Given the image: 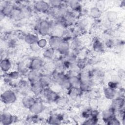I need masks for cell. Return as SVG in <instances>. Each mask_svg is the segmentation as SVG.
Wrapping results in <instances>:
<instances>
[{
    "instance_id": "cell-38",
    "label": "cell",
    "mask_w": 125,
    "mask_h": 125,
    "mask_svg": "<svg viewBox=\"0 0 125 125\" xmlns=\"http://www.w3.org/2000/svg\"><path fill=\"white\" fill-rule=\"evenodd\" d=\"M108 87L113 89H115L117 87L118 83H117V82L116 81H111L108 83Z\"/></svg>"
},
{
    "instance_id": "cell-30",
    "label": "cell",
    "mask_w": 125,
    "mask_h": 125,
    "mask_svg": "<svg viewBox=\"0 0 125 125\" xmlns=\"http://www.w3.org/2000/svg\"><path fill=\"white\" fill-rule=\"evenodd\" d=\"M68 4L69 5L70 7L74 10H78V8H80V3L78 1H76V0L69 1Z\"/></svg>"
},
{
    "instance_id": "cell-10",
    "label": "cell",
    "mask_w": 125,
    "mask_h": 125,
    "mask_svg": "<svg viewBox=\"0 0 125 125\" xmlns=\"http://www.w3.org/2000/svg\"><path fill=\"white\" fill-rule=\"evenodd\" d=\"M42 75L39 70H30L27 73V78L30 83H34L40 81Z\"/></svg>"
},
{
    "instance_id": "cell-8",
    "label": "cell",
    "mask_w": 125,
    "mask_h": 125,
    "mask_svg": "<svg viewBox=\"0 0 125 125\" xmlns=\"http://www.w3.org/2000/svg\"><path fill=\"white\" fill-rule=\"evenodd\" d=\"M0 118V124L3 125L11 124L15 121L14 116L8 112H3L1 114Z\"/></svg>"
},
{
    "instance_id": "cell-37",
    "label": "cell",
    "mask_w": 125,
    "mask_h": 125,
    "mask_svg": "<svg viewBox=\"0 0 125 125\" xmlns=\"http://www.w3.org/2000/svg\"><path fill=\"white\" fill-rule=\"evenodd\" d=\"M30 49L31 50V51L33 52H38L41 49L39 47V46L38 45L37 43L30 45Z\"/></svg>"
},
{
    "instance_id": "cell-1",
    "label": "cell",
    "mask_w": 125,
    "mask_h": 125,
    "mask_svg": "<svg viewBox=\"0 0 125 125\" xmlns=\"http://www.w3.org/2000/svg\"><path fill=\"white\" fill-rule=\"evenodd\" d=\"M17 100L15 93L10 90L4 91L1 95V101L5 104H11L15 103Z\"/></svg>"
},
{
    "instance_id": "cell-14",
    "label": "cell",
    "mask_w": 125,
    "mask_h": 125,
    "mask_svg": "<svg viewBox=\"0 0 125 125\" xmlns=\"http://www.w3.org/2000/svg\"><path fill=\"white\" fill-rule=\"evenodd\" d=\"M115 111V110L112 107L104 111L102 113V118L103 121L105 122L106 123L110 119L114 117Z\"/></svg>"
},
{
    "instance_id": "cell-6",
    "label": "cell",
    "mask_w": 125,
    "mask_h": 125,
    "mask_svg": "<svg viewBox=\"0 0 125 125\" xmlns=\"http://www.w3.org/2000/svg\"><path fill=\"white\" fill-rule=\"evenodd\" d=\"M62 41V39L61 37L55 36H51L48 41V43L50 48L54 49V50H57Z\"/></svg>"
},
{
    "instance_id": "cell-18",
    "label": "cell",
    "mask_w": 125,
    "mask_h": 125,
    "mask_svg": "<svg viewBox=\"0 0 125 125\" xmlns=\"http://www.w3.org/2000/svg\"><path fill=\"white\" fill-rule=\"evenodd\" d=\"M39 40L38 37L33 34H28L24 37L25 42L29 45L37 43Z\"/></svg>"
},
{
    "instance_id": "cell-3",
    "label": "cell",
    "mask_w": 125,
    "mask_h": 125,
    "mask_svg": "<svg viewBox=\"0 0 125 125\" xmlns=\"http://www.w3.org/2000/svg\"><path fill=\"white\" fill-rule=\"evenodd\" d=\"M42 93L44 98L49 102H56L60 97L56 92L48 87L43 89Z\"/></svg>"
},
{
    "instance_id": "cell-13",
    "label": "cell",
    "mask_w": 125,
    "mask_h": 125,
    "mask_svg": "<svg viewBox=\"0 0 125 125\" xmlns=\"http://www.w3.org/2000/svg\"><path fill=\"white\" fill-rule=\"evenodd\" d=\"M125 101L124 99L122 97H118L116 99H113L112 104L111 107L114 109L116 110H121L124 106Z\"/></svg>"
},
{
    "instance_id": "cell-27",
    "label": "cell",
    "mask_w": 125,
    "mask_h": 125,
    "mask_svg": "<svg viewBox=\"0 0 125 125\" xmlns=\"http://www.w3.org/2000/svg\"><path fill=\"white\" fill-rule=\"evenodd\" d=\"M93 50L97 52H100L103 50V45L102 42L99 40H96L93 43Z\"/></svg>"
},
{
    "instance_id": "cell-20",
    "label": "cell",
    "mask_w": 125,
    "mask_h": 125,
    "mask_svg": "<svg viewBox=\"0 0 125 125\" xmlns=\"http://www.w3.org/2000/svg\"><path fill=\"white\" fill-rule=\"evenodd\" d=\"M104 93L106 98L108 99H113L116 94L115 89L109 87H105L104 89Z\"/></svg>"
},
{
    "instance_id": "cell-2",
    "label": "cell",
    "mask_w": 125,
    "mask_h": 125,
    "mask_svg": "<svg viewBox=\"0 0 125 125\" xmlns=\"http://www.w3.org/2000/svg\"><path fill=\"white\" fill-rule=\"evenodd\" d=\"M52 26L50 22L46 20H42L40 22L38 30L40 34L44 36L51 33Z\"/></svg>"
},
{
    "instance_id": "cell-32",
    "label": "cell",
    "mask_w": 125,
    "mask_h": 125,
    "mask_svg": "<svg viewBox=\"0 0 125 125\" xmlns=\"http://www.w3.org/2000/svg\"><path fill=\"white\" fill-rule=\"evenodd\" d=\"M39 47L42 49L45 47L48 43V41L45 39H41L37 42Z\"/></svg>"
},
{
    "instance_id": "cell-23",
    "label": "cell",
    "mask_w": 125,
    "mask_h": 125,
    "mask_svg": "<svg viewBox=\"0 0 125 125\" xmlns=\"http://www.w3.org/2000/svg\"><path fill=\"white\" fill-rule=\"evenodd\" d=\"M79 77L81 83H90L91 82V75L88 72H82L80 73Z\"/></svg>"
},
{
    "instance_id": "cell-11",
    "label": "cell",
    "mask_w": 125,
    "mask_h": 125,
    "mask_svg": "<svg viewBox=\"0 0 125 125\" xmlns=\"http://www.w3.org/2000/svg\"><path fill=\"white\" fill-rule=\"evenodd\" d=\"M43 61L39 58L33 59L29 63V68L30 70H39L40 71L41 68L43 67Z\"/></svg>"
},
{
    "instance_id": "cell-9",
    "label": "cell",
    "mask_w": 125,
    "mask_h": 125,
    "mask_svg": "<svg viewBox=\"0 0 125 125\" xmlns=\"http://www.w3.org/2000/svg\"><path fill=\"white\" fill-rule=\"evenodd\" d=\"M45 107L43 104L41 102L36 101L29 108V111L34 114L41 113L44 110Z\"/></svg>"
},
{
    "instance_id": "cell-7",
    "label": "cell",
    "mask_w": 125,
    "mask_h": 125,
    "mask_svg": "<svg viewBox=\"0 0 125 125\" xmlns=\"http://www.w3.org/2000/svg\"><path fill=\"white\" fill-rule=\"evenodd\" d=\"M70 48V44L69 42L67 41L62 40L57 50L60 54L66 56L69 53Z\"/></svg>"
},
{
    "instance_id": "cell-17",
    "label": "cell",
    "mask_w": 125,
    "mask_h": 125,
    "mask_svg": "<svg viewBox=\"0 0 125 125\" xmlns=\"http://www.w3.org/2000/svg\"><path fill=\"white\" fill-rule=\"evenodd\" d=\"M35 102L36 100L34 98L28 96L24 97L21 100V103L23 106L25 108L28 109H29V108Z\"/></svg>"
},
{
    "instance_id": "cell-4",
    "label": "cell",
    "mask_w": 125,
    "mask_h": 125,
    "mask_svg": "<svg viewBox=\"0 0 125 125\" xmlns=\"http://www.w3.org/2000/svg\"><path fill=\"white\" fill-rule=\"evenodd\" d=\"M0 8L1 14L5 16H11L15 8L11 4L6 1L0 2Z\"/></svg>"
},
{
    "instance_id": "cell-33",
    "label": "cell",
    "mask_w": 125,
    "mask_h": 125,
    "mask_svg": "<svg viewBox=\"0 0 125 125\" xmlns=\"http://www.w3.org/2000/svg\"><path fill=\"white\" fill-rule=\"evenodd\" d=\"M88 23V22L86 19H83L79 21L78 25L79 28L81 29H83L87 26Z\"/></svg>"
},
{
    "instance_id": "cell-34",
    "label": "cell",
    "mask_w": 125,
    "mask_h": 125,
    "mask_svg": "<svg viewBox=\"0 0 125 125\" xmlns=\"http://www.w3.org/2000/svg\"><path fill=\"white\" fill-rule=\"evenodd\" d=\"M20 75V72L19 71H12L8 74V77L12 80H16L17 79Z\"/></svg>"
},
{
    "instance_id": "cell-25",
    "label": "cell",
    "mask_w": 125,
    "mask_h": 125,
    "mask_svg": "<svg viewBox=\"0 0 125 125\" xmlns=\"http://www.w3.org/2000/svg\"><path fill=\"white\" fill-rule=\"evenodd\" d=\"M89 14L90 16L93 18L97 19L100 17L102 14V12L100 11L97 7H94L90 9Z\"/></svg>"
},
{
    "instance_id": "cell-39",
    "label": "cell",
    "mask_w": 125,
    "mask_h": 125,
    "mask_svg": "<svg viewBox=\"0 0 125 125\" xmlns=\"http://www.w3.org/2000/svg\"><path fill=\"white\" fill-rule=\"evenodd\" d=\"M18 71L20 72H23L24 71L26 70V67L23 63H19V64L18 65Z\"/></svg>"
},
{
    "instance_id": "cell-31",
    "label": "cell",
    "mask_w": 125,
    "mask_h": 125,
    "mask_svg": "<svg viewBox=\"0 0 125 125\" xmlns=\"http://www.w3.org/2000/svg\"><path fill=\"white\" fill-rule=\"evenodd\" d=\"M50 6L54 8H59L62 4V1L60 0H51L49 1Z\"/></svg>"
},
{
    "instance_id": "cell-24",
    "label": "cell",
    "mask_w": 125,
    "mask_h": 125,
    "mask_svg": "<svg viewBox=\"0 0 125 125\" xmlns=\"http://www.w3.org/2000/svg\"><path fill=\"white\" fill-rule=\"evenodd\" d=\"M118 18V14L117 12L113 11H108L106 14V19L109 22H115Z\"/></svg>"
},
{
    "instance_id": "cell-21",
    "label": "cell",
    "mask_w": 125,
    "mask_h": 125,
    "mask_svg": "<svg viewBox=\"0 0 125 125\" xmlns=\"http://www.w3.org/2000/svg\"><path fill=\"white\" fill-rule=\"evenodd\" d=\"M82 92V91L80 88H76L74 87H71L68 90V94L71 98L74 99L77 98L80 94Z\"/></svg>"
},
{
    "instance_id": "cell-35",
    "label": "cell",
    "mask_w": 125,
    "mask_h": 125,
    "mask_svg": "<svg viewBox=\"0 0 125 125\" xmlns=\"http://www.w3.org/2000/svg\"><path fill=\"white\" fill-rule=\"evenodd\" d=\"M106 124L107 125H120L121 123L120 122V121L114 116L113 118H112L111 119H110L108 121H107L106 123Z\"/></svg>"
},
{
    "instance_id": "cell-28",
    "label": "cell",
    "mask_w": 125,
    "mask_h": 125,
    "mask_svg": "<svg viewBox=\"0 0 125 125\" xmlns=\"http://www.w3.org/2000/svg\"><path fill=\"white\" fill-rule=\"evenodd\" d=\"M82 45V42L80 40H79L78 39H75L71 42V44H70V47L73 50H78L81 47Z\"/></svg>"
},
{
    "instance_id": "cell-15",
    "label": "cell",
    "mask_w": 125,
    "mask_h": 125,
    "mask_svg": "<svg viewBox=\"0 0 125 125\" xmlns=\"http://www.w3.org/2000/svg\"><path fill=\"white\" fill-rule=\"evenodd\" d=\"M0 67L1 70L3 72L9 71L12 67V63L8 59H3L1 60L0 62Z\"/></svg>"
},
{
    "instance_id": "cell-19",
    "label": "cell",
    "mask_w": 125,
    "mask_h": 125,
    "mask_svg": "<svg viewBox=\"0 0 125 125\" xmlns=\"http://www.w3.org/2000/svg\"><path fill=\"white\" fill-rule=\"evenodd\" d=\"M62 118L58 114H53L48 119V123L51 125H59L61 124Z\"/></svg>"
},
{
    "instance_id": "cell-36",
    "label": "cell",
    "mask_w": 125,
    "mask_h": 125,
    "mask_svg": "<svg viewBox=\"0 0 125 125\" xmlns=\"http://www.w3.org/2000/svg\"><path fill=\"white\" fill-rule=\"evenodd\" d=\"M95 7H97L100 11L102 12L104 8V3L102 1H99L97 2L96 6Z\"/></svg>"
},
{
    "instance_id": "cell-12",
    "label": "cell",
    "mask_w": 125,
    "mask_h": 125,
    "mask_svg": "<svg viewBox=\"0 0 125 125\" xmlns=\"http://www.w3.org/2000/svg\"><path fill=\"white\" fill-rule=\"evenodd\" d=\"M31 91L35 95H39L42 93L44 87L40 81L31 83Z\"/></svg>"
},
{
    "instance_id": "cell-26",
    "label": "cell",
    "mask_w": 125,
    "mask_h": 125,
    "mask_svg": "<svg viewBox=\"0 0 125 125\" xmlns=\"http://www.w3.org/2000/svg\"><path fill=\"white\" fill-rule=\"evenodd\" d=\"M54 50L51 48H48L46 49L43 52V56L44 58L47 59H51L54 56Z\"/></svg>"
},
{
    "instance_id": "cell-16",
    "label": "cell",
    "mask_w": 125,
    "mask_h": 125,
    "mask_svg": "<svg viewBox=\"0 0 125 125\" xmlns=\"http://www.w3.org/2000/svg\"><path fill=\"white\" fill-rule=\"evenodd\" d=\"M69 80L71 87L80 88L81 84V81L79 76L72 75L69 77Z\"/></svg>"
},
{
    "instance_id": "cell-22",
    "label": "cell",
    "mask_w": 125,
    "mask_h": 125,
    "mask_svg": "<svg viewBox=\"0 0 125 125\" xmlns=\"http://www.w3.org/2000/svg\"><path fill=\"white\" fill-rule=\"evenodd\" d=\"M52 80L51 79V77H50L48 75L42 74L40 80V82L42 83V84L45 88L48 86V85L51 83Z\"/></svg>"
},
{
    "instance_id": "cell-29",
    "label": "cell",
    "mask_w": 125,
    "mask_h": 125,
    "mask_svg": "<svg viewBox=\"0 0 125 125\" xmlns=\"http://www.w3.org/2000/svg\"><path fill=\"white\" fill-rule=\"evenodd\" d=\"M56 102L58 106L62 107L65 106L66 104H67L68 100L65 97H59Z\"/></svg>"
},
{
    "instance_id": "cell-5",
    "label": "cell",
    "mask_w": 125,
    "mask_h": 125,
    "mask_svg": "<svg viewBox=\"0 0 125 125\" xmlns=\"http://www.w3.org/2000/svg\"><path fill=\"white\" fill-rule=\"evenodd\" d=\"M50 5L49 3L46 1L39 0L36 1L34 4L35 9L39 12H46L50 10Z\"/></svg>"
}]
</instances>
